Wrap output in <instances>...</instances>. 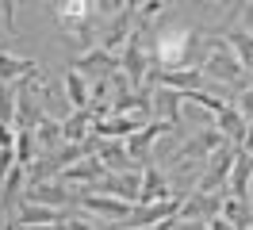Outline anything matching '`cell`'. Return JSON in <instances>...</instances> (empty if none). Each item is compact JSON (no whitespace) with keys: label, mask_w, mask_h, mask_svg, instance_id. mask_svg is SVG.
I'll return each instance as SVG.
<instances>
[{"label":"cell","mask_w":253,"mask_h":230,"mask_svg":"<svg viewBox=\"0 0 253 230\" xmlns=\"http://www.w3.org/2000/svg\"><path fill=\"white\" fill-rule=\"evenodd\" d=\"M111 4H115V12H119V8H126V0H111Z\"/></svg>","instance_id":"44dd1931"},{"label":"cell","mask_w":253,"mask_h":230,"mask_svg":"<svg viewBox=\"0 0 253 230\" xmlns=\"http://www.w3.org/2000/svg\"><path fill=\"white\" fill-rule=\"evenodd\" d=\"M65 100H69V107H88L92 104V77H84L77 65L65 73Z\"/></svg>","instance_id":"7c38bea8"},{"label":"cell","mask_w":253,"mask_h":230,"mask_svg":"<svg viewBox=\"0 0 253 230\" xmlns=\"http://www.w3.org/2000/svg\"><path fill=\"white\" fill-rule=\"evenodd\" d=\"M0 27H4V8H0Z\"/></svg>","instance_id":"603a6c76"},{"label":"cell","mask_w":253,"mask_h":230,"mask_svg":"<svg viewBox=\"0 0 253 230\" xmlns=\"http://www.w3.org/2000/svg\"><path fill=\"white\" fill-rule=\"evenodd\" d=\"M180 203H184V196H180V192H173V196H165V199H154V203H138V211H130L126 227H158V223L173 227Z\"/></svg>","instance_id":"8992f818"},{"label":"cell","mask_w":253,"mask_h":230,"mask_svg":"<svg viewBox=\"0 0 253 230\" xmlns=\"http://www.w3.org/2000/svg\"><path fill=\"white\" fill-rule=\"evenodd\" d=\"M23 196L31 199V203H50V207H73L81 199V188H73V184H65L54 177V184H39V181H27V188H23Z\"/></svg>","instance_id":"ba28073f"},{"label":"cell","mask_w":253,"mask_h":230,"mask_svg":"<svg viewBox=\"0 0 253 230\" xmlns=\"http://www.w3.org/2000/svg\"><path fill=\"white\" fill-rule=\"evenodd\" d=\"M77 207H88L96 219H104V223H123V227H126V219H130V211H134L130 199L111 196V192H96V188H84V192H81Z\"/></svg>","instance_id":"277c9868"},{"label":"cell","mask_w":253,"mask_h":230,"mask_svg":"<svg viewBox=\"0 0 253 230\" xmlns=\"http://www.w3.org/2000/svg\"><path fill=\"white\" fill-rule=\"evenodd\" d=\"M108 173V165L100 161V153H84V157H77V161H69L65 169H58V181H65V184H92L96 177H104Z\"/></svg>","instance_id":"30bf717a"},{"label":"cell","mask_w":253,"mask_h":230,"mask_svg":"<svg viewBox=\"0 0 253 230\" xmlns=\"http://www.w3.org/2000/svg\"><path fill=\"white\" fill-rule=\"evenodd\" d=\"M226 39H230V46L238 50L242 65L253 73V31L250 27H234V31H226Z\"/></svg>","instance_id":"2e32d148"},{"label":"cell","mask_w":253,"mask_h":230,"mask_svg":"<svg viewBox=\"0 0 253 230\" xmlns=\"http://www.w3.org/2000/svg\"><path fill=\"white\" fill-rule=\"evenodd\" d=\"M150 111L154 119H165V123H180V111H184V92L173 89V85H154V96H150Z\"/></svg>","instance_id":"9c48e42d"},{"label":"cell","mask_w":253,"mask_h":230,"mask_svg":"<svg viewBox=\"0 0 253 230\" xmlns=\"http://www.w3.org/2000/svg\"><path fill=\"white\" fill-rule=\"evenodd\" d=\"M242 146H246V150L253 153V123H250V127H246V138H242Z\"/></svg>","instance_id":"d6986e66"},{"label":"cell","mask_w":253,"mask_h":230,"mask_svg":"<svg viewBox=\"0 0 253 230\" xmlns=\"http://www.w3.org/2000/svg\"><path fill=\"white\" fill-rule=\"evenodd\" d=\"M39 65L31 58H19V54H8V50H0V81H8V85H16L23 81L27 73H35Z\"/></svg>","instance_id":"9a60e30c"},{"label":"cell","mask_w":253,"mask_h":230,"mask_svg":"<svg viewBox=\"0 0 253 230\" xmlns=\"http://www.w3.org/2000/svg\"><path fill=\"white\" fill-rule=\"evenodd\" d=\"M165 196H173V181H169L161 169L146 165V173H142V196H138V203H154V199H165Z\"/></svg>","instance_id":"5bb4252c"},{"label":"cell","mask_w":253,"mask_h":230,"mask_svg":"<svg viewBox=\"0 0 253 230\" xmlns=\"http://www.w3.org/2000/svg\"><path fill=\"white\" fill-rule=\"evenodd\" d=\"M234 153H238V146H219V150L204 161V177H200V184H196V188H204V192H222V188L230 184Z\"/></svg>","instance_id":"52a82bcc"},{"label":"cell","mask_w":253,"mask_h":230,"mask_svg":"<svg viewBox=\"0 0 253 230\" xmlns=\"http://www.w3.org/2000/svg\"><path fill=\"white\" fill-rule=\"evenodd\" d=\"M246 8H250V12H246V15H250V19H253V0H246Z\"/></svg>","instance_id":"7402d4cb"},{"label":"cell","mask_w":253,"mask_h":230,"mask_svg":"<svg viewBox=\"0 0 253 230\" xmlns=\"http://www.w3.org/2000/svg\"><path fill=\"white\" fill-rule=\"evenodd\" d=\"M0 8H4V27L12 31V19H16V0H0Z\"/></svg>","instance_id":"ac0fdd59"},{"label":"cell","mask_w":253,"mask_h":230,"mask_svg":"<svg viewBox=\"0 0 253 230\" xmlns=\"http://www.w3.org/2000/svg\"><path fill=\"white\" fill-rule=\"evenodd\" d=\"M200 43H204V77L207 81H215V85H246V77L250 69L242 65L238 58V50L230 46L226 35H200Z\"/></svg>","instance_id":"6da1fadb"},{"label":"cell","mask_w":253,"mask_h":230,"mask_svg":"<svg viewBox=\"0 0 253 230\" xmlns=\"http://www.w3.org/2000/svg\"><path fill=\"white\" fill-rule=\"evenodd\" d=\"M100 8L96 0H58L54 4V19L62 23V31H73V35H81V46L88 50L92 46V12Z\"/></svg>","instance_id":"3957f363"},{"label":"cell","mask_w":253,"mask_h":230,"mask_svg":"<svg viewBox=\"0 0 253 230\" xmlns=\"http://www.w3.org/2000/svg\"><path fill=\"white\" fill-rule=\"evenodd\" d=\"M230 138L222 135L219 127H207V131H196V135L188 138V142H180V150H173V157H169V165H184V161H207L211 153L219 150V146H226Z\"/></svg>","instance_id":"5b68a950"},{"label":"cell","mask_w":253,"mask_h":230,"mask_svg":"<svg viewBox=\"0 0 253 230\" xmlns=\"http://www.w3.org/2000/svg\"><path fill=\"white\" fill-rule=\"evenodd\" d=\"M234 104H238V111H242L246 119H253V89H250V85H246V89H238Z\"/></svg>","instance_id":"e0dca14e"},{"label":"cell","mask_w":253,"mask_h":230,"mask_svg":"<svg viewBox=\"0 0 253 230\" xmlns=\"http://www.w3.org/2000/svg\"><path fill=\"white\" fill-rule=\"evenodd\" d=\"M230 196H242V199H253V153L246 146H238L234 153V169H230V184H226Z\"/></svg>","instance_id":"8fae6325"},{"label":"cell","mask_w":253,"mask_h":230,"mask_svg":"<svg viewBox=\"0 0 253 230\" xmlns=\"http://www.w3.org/2000/svg\"><path fill=\"white\" fill-rule=\"evenodd\" d=\"M215 127H219L230 142H238V146H242V138H246V127H250V123H246V115L238 111V104H226V107H219V111H215Z\"/></svg>","instance_id":"4fadbf2b"},{"label":"cell","mask_w":253,"mask_h":230,"mask_svg":"<svg viewBox=\"0 0 253 230\" xmlns=\"http://www.w3.org/2000/svg\"><path fill=\"white\" fill-rule=\"evenodd\" d=\"M192 43H196V31L184 27V23L161 27L158 39H154V58H158V65H165V69H173V65H188Z\"/></svg>","instance_id":"7a4b0ae2"},{"label":"cell","mask_w":253,"mask_h":230,"mask_svg":"<svg viewBox=\"0 0 253 230\" xmlns=\"http://www.w3.org/2000/svg\"><path fill=\"white\" fill-rule=\"evenodd\" d=\"M215 4H222V8H234V12H238V8H242L238 0H215Z\"/></svg>","instance_id":"ffe728a7"}]
</instances>
